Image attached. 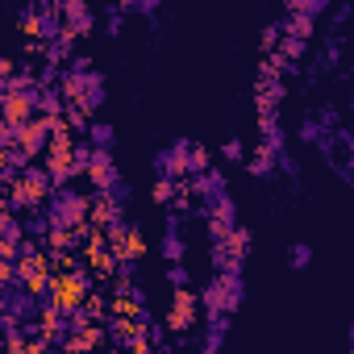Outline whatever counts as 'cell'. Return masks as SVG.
Returning a JSON list of instances; mask_svg holds the SVG:
<instances>
[{
    "label": "cell",
    "mask_w": 354,
    "mask_h": 354,
    "mask_svg": "<svg viewBox=\"0 0 354 354\" xmlns=\"http://www.w3.org/2000/svg\"><path fill=\"white\" fill-rule=\"evenodd\" d=\"M162 279H167V288H171V292H192V271H188L184 263H180V267H167V271H162Z\"/></svg>",
    "instance_id": "cell-17"
},
{
    "label": "cell",
    "mask_w": 354,
    "mask_h": 354,
    "mask_svg": "<svg viewBox=\"0 0 354 354\" xmlns=\"http://www.w3.org/2000/svg\"><path fill=\"white\" fill-rule=\"evenodd\" d=\"M92 158H96V150H92V142H88V138L71 146V167H75L80 175H88V171H92Z\"/></svg>",
    "instance_id": "cell-18"
},
{
    "label": "cell",
    "mask_w": 354,
    "mask_h": 354,
    "mask_svg": "<svg viewBox=\"0 0 354 354\" xmlns=\"http://www.w3.org/2000/svg\"><path fill=\"white\" fill-rule=\"evenodd\" d=\"M325 13H329V0H288V9H283V17L304 21V26H317Z\"/></svg>",
    "instance_id": "cell-10"
},
{
    "label": "cell",
    "mask_w": 354,
    "mask_h": 354,
    "mask_svg": "<svg viewBox=\"0 0 354 354\" xmlns=\"http://www.w3.org/2000/svg\"><path fill=\"white\" fill-rule=\"evenodd\" d=\"M350 17H354V5H337L333 9V26H346Z\"/></svg>",
    "instance_id": "cell-22"
},
{
    "label": "cell",
    "mask_w": 354,
    "mask_h": 354,
    "mask_svg": "<svg viewBox=\"0 0 354 354\" xmlns=\"http://www.w3.org/2000/svg\"><path fill=\"white\" fill-rule=\"evenodd\" d=\"M162 325L180 337V342H192V333H196V325H201V296H196V292H175L171 313H167Z\"/></svg>",
    "instance_id": "cell-4"
},
{
    "label": "cell",
    "mask_w": 354,
    "mask_h": 354,
    "mask_svg": "<svg viewBox=\"0 0 354 354\" xmlns=\"http://www.w3.org/2000/svg\"><path fill=\"white\" fill-rule=\"evenodd\" d=\"M75 104H80V109H84V113L96 121V113L109 104V84H104V75H100V71H92V75H88V84H84V96H80Z\"/></svg>",
    "instance_id": "cell-9"
},
{
    "label": "cell",
    "mask_w": 354,
    "mask_h": 354,
    "mask_svg": "<svg viewBox=\"0 0 354 354\" xmlns=\"http://www.w3.org/2000/svg\"><path fill=\"white\" fill-rule=\"evenodd\" d=\"M246 171L254 175V180H275V175H279L275 154H267V150H254V154L246 158Z\"/></svg>",
    "instance_id": "cell-14"
},
{
    "label": "cell",
    "mask_w": 354,
    "mask_h": 354,
    "mask_svg": "<svg viewBox=\"0 0 354 354\" xmlns=\"http://www.w3.org/2000/svg\"><path fill=\"white\" fill-rule=\"evenodd\" d=\"M288 267H292V271L313 267V246H308V242H292V246H288Z\"/></svg>",
    "instance_id": "cell-19"
},
{
    "label": "cell",
    "mask_w": 354,
    "mask_h": 354,
    "mask_svg": "<svg viewBox=\"0 0 354 354\" xmlns=\"http://www.w3.org/2000/svg\"><path fill=\"white\" fill-rule=\"evenodd\" d=\"M84 138L92 142L96 154H113V150H117V129H113L109 121H92V129H88Z\"/></svg>",
    "instance_id": "cell-12"
},
{
    "label": "cell",
    "mask_w": 354,
    "mask_h": 354,
    "mask_svg": "<svg viewBox=\"0 0 354 354\" xmlns=\"http://www.w3.org/2000/svg\"><path fill=\"white\" fill-rule=\"evenodd\" d=\"M46 217H50V225H55V234H71V230H80V225H88L92 221V209H96V201L92 196H84L75 184H67V188H55L50 196H46ZM50 234V238H55Z\"/></svg>",
    "instance_id": "cell-1"
},
{
    "label": "cell",
    "mask_w": 354,
    "mask_h": 354,
    "mask_svg": "<svg viewBox=\"0 0 354 354\" xmlns=\"http://www.w3.org/2000/svg\"><path fill=\"white\" fill-rule=\"evenodd\" d=\"M275 167H279L283 180H292V184L300 180V162H296V154H292V150H288V154H279V158H275Z\"/></svg>",
    "instance_id": "cell-21"
},
{
    "label": "cell",
    "mask_w": 354,
    "mask_h": 354,
    "mask_svg": "<svg viewBox=\"0 0 354 354\" xmlns=\"http://www.w3.org/2000/svg\"><path fill=\"white\" fill-rule=\"evenodd\" d=\"M158 254H162V263L167 267H180L184 259H188V238H184V213H167V221H162V238H158Z\"/></svg>",
    "instance_id": "cell-5"
},
{
    "label": "cell",
    "mask_w": 354,
    "mask_h": 354,
    "mask_svg": "<svg viewBox=\"0 0 354 354\" xmlns=\"http://www.w3.org/2000/svg\"><path fill=\"white\" fill-rule=\"evenodd\" d=\"M158 0H125V13L129 17H158Z\"/></svg>",
    "instance_id": "cell-20"
},
{
    "label": "cell",
    "mask_w": 354,
    "mask_h": 354,
    "mask_svg": "<svg viewBox=\"0 0 354 354\" xmlns=\"http://www.w3.org/2000/svg\"><path fill=\"white\" fill-rule=\"evenodd\" d=\"M337 59H342V42L337 38H325L321 42V55L313 59V71H329V67H337Z\"/></svg>",
    "instance_id": "cell-15"
},
{
    "label": "cell",
    "mask_w": 354,
    "mask_h": 354,
    "mask_svg": "<svg viewBox=\"0 0 354 354\" xmlns=\"http://www.w3.org/2000/svg\"><path fill=\"white\" fill-rule=\"evenodd\" d=\"M259 150H267V154H288L292 146H288V129H283V121H279V113H271V117H259Z\"/></svg>",
    "instance_id": "cell-8"
},
{
    "label": "cell",
    "mask_w": 354,
    "mask_h": 354,
    "mask_svg": "<svg viewBox=\"0 0 354 354\" xmlns=\"http://www.w3.org/2000/svg\"><path fill=\"white\" fill-rule=\"evenodd\" d=\"M221 158H225L230 167H246L250 150H246V142H242V138H225V142H221Z\"/></svg>",
    "instance_id": "cell-16"
},
{
    "label": "cell",
    "mask_w": 354,
    "mask_h": 354,
    "mask_svg": "<svg viewBox=\"0 0 354 354\" xmlns=\"http://www.w3.org/2000/svg\"><path fill=\"white\" fill-rule=\"evenodd\" d=\"M26 242V221L13 213H0V246H21Z\"/></svg>",
    "instance_id": "cell-13"
},
{
    "label": "cell",
    "mask_w": 354,
    "mask_h": 354,
    "mask_svg": "<svg viewBox=\"0 0 354 354\" xmlns=\"http://www.w3.org/2000/svg\"><path fill=\"white\" fill-rule=\"evenodd\" d=\"M63 26L71 38H88L96 34V9L84 5V0H63Z\"/></svg>",
    "instance_id": "cell-7"
},
{
    "label": "cell",
    "mask_w": 354,
    "mask_h": 354,
    "mask_svg": "<svg viewBox=\"0 0 354 354\" xmlns=\"http://www.w3.org/2000/svg\"><path fill=\"white\" fill-rule=\"evenodd\" d=\"M221 279V308L238 313L246 304V275H217Z\"/></svg>",
    "instance_id": "cell-11"
},
{
    "label": "cell",
    "mask_w": 354,
    "mask_h": 354,
    "mask_svg": "<svg viewBox=\"0 0 354 354\" xmlns=\"http://www.w3.org/2000/svg\"><path fill=\"white\" fill-rule=\"evenodd\" d=\"M230 333H234V313H205V321H201V354H221Z\"/></svg>",
    "instance_id": "cell-6"
},
{
    "label": "cell",
    "mask_w": 354,
    "mask_h": 354,
    "mask_svg": "<svg viewBox=\"0 0 354 354\" xmlns=\"http://www.w3.org/2000/svg\"><path fill=\"white\" fill-rule=\"evenodd\" d=\"M188 192H192V201H196L192 217H209V213H217L221 205L234 201V192H230V175H225L221 167H209L205 175L188 180Z\"/></svg>",
    "instance_id": "cell-2"
},
{
    "label": "cell",
    "mask_w": 354,
    "mask_h": 354,
    "mask_svg": "<svg viewBox=\"0 0 354 354\" xmlns=\"http://www.w3.org/2000/svg\"><path fill=\"white\" fill-rule=\"evenodd\" d=\"M192 150H196L192 138H175L171 146L154 150V158H150L154 180H184V175H188V154H192Z\"/></svg>",
    "instance_id": "cell-3"
}]
</instances>
